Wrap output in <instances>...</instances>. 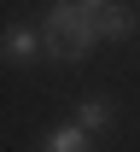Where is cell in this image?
Masks as SVG:
<instances>
[{"label":"cell","mask_w":140,"mask_h":152,"mask_svg":"<svg viewBox=\"0 0 140 152\" xmlns=\"http://www.w3.org/2000/svg\"><path fill=\"white\" fill-rule=\"evenodd\" d=\"M0 58H6V64H35V58H41V29H35V23L6 29V35H0Z\"/></svg>","instance_id":"3957f363"},{"label":"cell","mask_w":140,"mask_h":152,"mask_svg":"<svg viewBox=\"0 0 140 152\" xmlns=\"http://www.w3.org/2000/svg\"><path fill=\"white\" fill-rule=\"evenodd\" d=\"M88 47H94V12H88L82 0H59V6H47V23H41V53L59 58V64H76Z\"/></svg>","instance_id":"6da1fadb"},{"label":"cell","mask_w":140,"mask_h":152,"mask_svg":"<svg viewBox=\"0 0 140 152\" xmlns=\"http://www.w3.org/2000/svg\"><path fill=\"white\" fill-rule=\"evenodd\" d=\"M134 29H140V12L123 6V0H105L99 12H94V41H128Z\"/></svg>","instance_id":"7a4b0ae2"},{"label":"cell","mask_w":140,"mask_h":152,"mask_svg":"<svg viewBox=\"0 0 140 152\" xmlns=\"http://www.w3.org/2000/svg\"><path fill=\"white\" fill-rule=\"evenodd\" d=\"M82 6H88V12H99V6H105V0H82Z\"/></svg>","instance_id":"8992f818"},{"label":"cell","mask_w":140,"mask_h":152,"mask_svg":"<svg viewBox=\"0 0 140 152\" xmlns=\"http://www.w3.org/2000/svg\"><path fill=\"white\" fill-rule=\"evenodd\" d=\"M41 152H88V129H76V123L70 129H53L41 140Z\"/></svg>","instance_id":"277c9868"},{"label":"cell","mask_w":140,"mask_h":152,"mask_svg":"<svg viewBox=\"0 0 140 152\" xmlns=\"http://www.w3.org/2000/svg\"><path fill=\"white\" fill-rule=\"evenodd\" d=\"M105 123H111V105H105V99H82V105H76V129L99 134Z\"/></svg>","instance_id":"5b68a950"}]
</instances>
